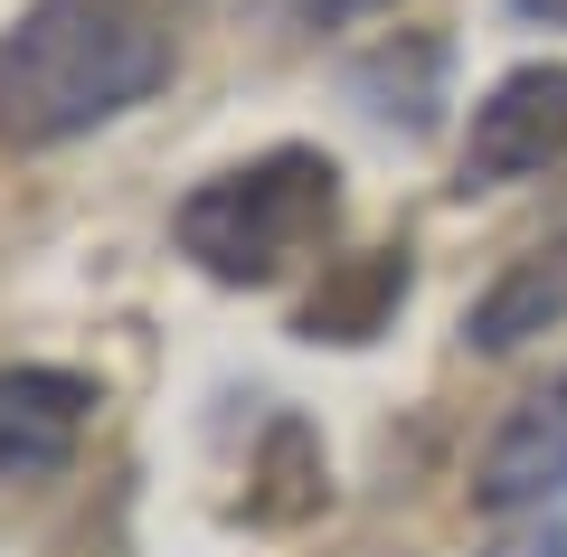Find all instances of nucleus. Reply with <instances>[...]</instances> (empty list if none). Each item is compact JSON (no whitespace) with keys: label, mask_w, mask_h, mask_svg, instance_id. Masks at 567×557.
<instances>
[{"label":"nucleus","mask_w":567,"mask_h":557,"mask_svg":"<svg viewBox=\"0 0 567 557\" xmlns=\"http://www.w3.org/2000/svg\"><path fill=\"white\" fill-rule=\"evenodd\" d=\"M171 76L152 0H29L0 29V152H58Z\"/></svg>","instance_id":"obj_1"},{"label":"nucleus","mask_w":567,"mask_h":557,"mask_svg":"<svg viewBox=\"0 0 567 557\" xmlns=\"http://www.w3.org/2000/svg\"><path fill=\"white\" fill-rule=\"evenodd\" d=\"M331 218H341V161L312 142H275V152L199 179L171 237L208 283H275L331 237Z\"/></svg>","instance_id":"obj_2"},{"label":"nucleus","mask_w":567,"mask_h":557,"mask_svg":"<svg viewBox=\"0 0 567 557\" xmlns=\"http://www.w3.org/2000/svg\"><path fill=\"white\" fill-rule=\"evenodd\" d=\"M567 161V66H511L464 123V189H511Z\"/></svg>","instance_id":"obj_3"},{"label":"nucleus","mask_w":567,"mask_h":557,"mask_svg":"<svg viewBox=\"0 0 567 557\" xmlns=\"http://www.w3.org/2000/svg\"><path fill=\"white\" fill-rule=\"evenodd\" d=\"M558 492H567V369L548 388H529V398L492 425V444L473 454V501L502 510V519L511 510H548Z\"/></svg>","instance_id":"obj_4"},{"label":"nucleus","mask_w":567,"mask_h":557,"mask_svg":"<svg viewBox=\"0 0 567 557\" xmlns=\"http://www.w3.org/2000/svg\"><path fill=\"white\" fill-rule=\"evenodd\" d=\"M95 388L76 369H0V482H39L76 454Z\"/></svg>","instance_id":"obj_5"},{"label":"nucleus","mask_w":567,"mask_h":557,"mask_svg":"<svg viewBox=\"0 0 567 557\" xmlns=\"http://www.w3.org/2000/svg\"><path fill=\"white\" fill-rule=\"evenodd\" d=\"M548 321H567V237H539L520 265H502V275L483 283V302L464 312V340L483 359L520 350V340H539Z\"/></svg>","instance_id":"obj_6"},{"label":"nucleus","mask_w":567,"mask_h":557,"mask_svg":"<svg viewBox=\"0 0 567 557\" xmlns=\"http://www.w3.org/2000/svg\"><path fill=\"white\" fill-rule=\"evenodd\" d=\"M398 302H406V256L398 246H369V256H341L322 275V293L293 312V331L303 340H379Z\"/></svg>","instance_id":"obj_7"},{"label":"nucleus","mask_w":567,"mask_h":557,"mask_svg":"<svg viewBox=\"0 0 567 557\" xmlns=\"http://www.w3.org/2000/svg\"><path fill=\"white\" fill-rule=\"evenodd\" d=\"M350 85H360V104H369L379 123L425 133L435 104H445V39H398V48H379V58L350 66Z\"/></svg>","instance_id":"obj_8"},{"label":"nucleus","mask_w":567,"mask_h":557,"mask_svg":"<svg viewBox=\"0 0 567 557\" xmlns=\"http://www.w3.org/2000/svg\"><path fill=\"white\" fill-rule=\"evenodd\" d=\"M256 482H265V492H246V519H303V510H322V444H312L303 416H275V425H265Z\"/></svg>","instance_id":"obj_9"},{"label":"nucleus","mask_w":567,"mask_h":557,"mask_svg":"<svg viewBox=\"0 0 567 557\" xmlns=\"http://www.w3.org/2000/svg\"><path fill=\"white\" fill-rule=\"evenodd\" d=\"M369 10H398V0H275V20H303V29H350Z\"/></svg>","instance_id":"obj_10"},{"label":"nucleus","mask_w":567,"mask_h":557,"mask_svg":"<svg viewBox=\"0 0 567 557\" xmlns=\"http://www.w3.org/2000/svg\"><path fill=\"white\" fill-rule=\"evenodd\" d=\"M511 10H520L529 29H567V0H511Z\"/></svg>","instance_id":"obj_11"}]
</instances>
